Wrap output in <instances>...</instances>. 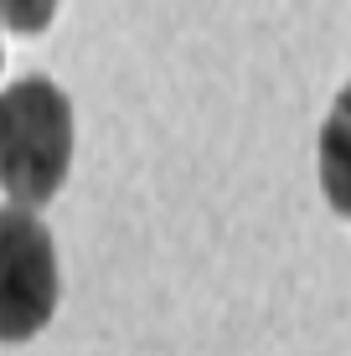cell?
<instances>
[{
    "instance_id": "cell-1",
    "label": "cell",
    "mask_w": 351,
    "mask_h": 356,
    "mask_svg": "<svg viewBox=\"0 0 351 356\" xmlns=\"http://www.w3.org/2000/svg\"><path fill=\"white\" fill-rule=\"evenodd\" d=\"M72 165V104L52 78L31 72L0 93V191L16 207H42Z\"/></svg>"
},
{
    "instance_id": "cell-2",
    "label": "cell",
    "mask_w": 351,
    "mask_h": 356,
    "mask_svg": "<svg viewBox=\"0 0 351 356\" xmlns=\"http://www.w3.org/2000/svg\"><path fill=\"white\" fill-rule=\"evenodd\" d=\"M57 294L52 232L26 207H0V341H31L52 321Z\"/></svg>"
},
{
    "instance_id": "cell-3",
    "label": "cell",
    "mask_w": 351,
    "mask_h": 356,
    "mask_svg": "<svg viewBox=\"0 0 351 356\" xmlns=\"http://www.w3.org/2000/svg\"><path fill=\"white\" fill-rule=\"evenodd\" d=\"M320 191L336 217L351 222V83L336 93L320 124Z\"/></svg>"
},
{
    "instance_id": "cell-4",
    "label": "cell",
    "mask_w": 351,
    "mask_h": 356,
    "mask_svg": "<svg viewBox=\"0 0 351 356\" xmlns=\"http://www.w3.org/2000/svg\"><path fill=\"white\" fill-rule=\"evenodd\" d=\"M57 16V0H0V26H10L16 36L47 31Z\"/></svg>"
}]
</instances>
